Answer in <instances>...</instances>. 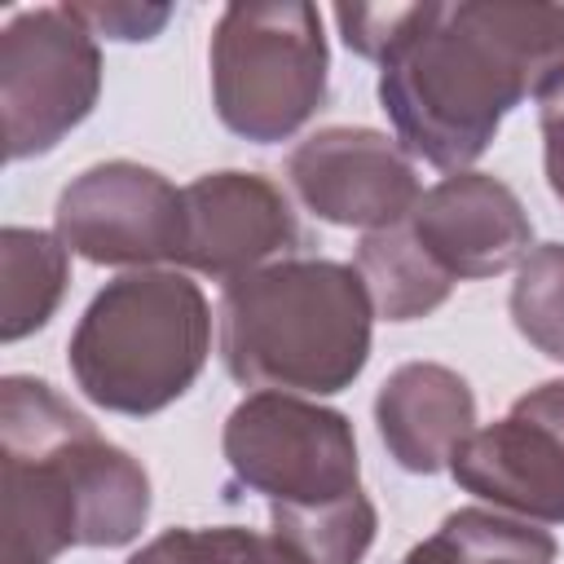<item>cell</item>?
Returning <instances> with one entry per match:
<instances>
[{
  "label": "cell",
  "mask_w": 564,
  "mask_h": 564,
  "mask_svg": "<svg viewBox=\"0 0 564 564\" xmlns=\"http://www.w3.org/2000/svg\"><path fill=\"white\" fill-rule=\"evenodd\" d=\"M564 62V4H432L379 62L397 141L432 167L467 172L511 106Z\"/></svg>",
  "instance_id": "1"
},
{
  "label": "cell",
  "mask_w": 564,
  "mask_h": 564,
  "mask_svg": "<svg viewBox=\"0 0 564 564\" xmlns=\"http://www.w3.org/2000/svg\"><path fill=\"white\" fill-rule=\"evenodd\" d=\"M150 516L145 467L44 379L0 383V564H53L70 546H128Z\"/></svg>",
  "instance_id": "2"
},
{
  "label": "cell",
  "mask_w": 564,
  "mask_h": 564,
  "mask_svg": "<svg viewBox=\"0 0 564 564\" xmlns=\"http://www.w3.org/2000/svg\"><path fill=\"white\" fill-rule=\"evenodd\" d=\"M375 304L352 264L278 260L220 295V361L260 392H339L370 357Z\"/></svg>",
  "instance_id": "3"
},
{
  "label": "cell",
  "mask_w": 564,
  "mask_h": 564,
  "mask_svg": "<svg viewBox=\"0 0 564 564\" xmlns=\"http://www.w3.org/2000/svg\"><path fill=\"white\" fill-rule=\"evenodd\" d=\"M212 348V308L185 273L137 269L106 282L70 335V375L115 414H159L198 379Z\"/></svg>",
  "instance_id": "4"
},
{
  "label": "cell",
  "mask_w": 564,
  "mask_h": 564,
  "mask_svg": "<svg viewBox=\"0 0 564 564\" xmlns=\"http://www.w3.org/2000/svg\"><path fill=\"white\" fill-rule=\"evenodd\" d=\"M326 66L313 4H229L212 31V106L247 141H286L322 106Z\"/></svg>",
  "instance_id": "5"
},
{
  "label": "cell",
  "mask_w": 564,
  "mask_h": 564,
  "mask_svg": "<svg viewBox=\"0 0 564 564\" xmlns=\"http://www.w3.org/2000/svg\"><path fill=\"white\" fill-rule=\"evenodd\" d=\"M220 445L234 480L269 502L322 507L357 494L361 480L352 423L291 392H251L238 401Z\"/></svg>",
  "instance_id": "6"
},
{
  "label": "cell",
  "mask_w": 564,
  "mask_h": 564,
  "mask_svg": "<svg viewBox=\"0 0 564 564\" xmlns=\"http://www.w3.org/2000/svg\"><path fill=\"white\" fill-rule=\"evenodd\" d=\"M101 93V48L70 4L22 9L0 31L4 159L48 154L79 128Z\"/></svg>",
  "instance_id": "7"
},
{
  "label": "cell",
  "mask_w": 564,
  "mask_h": 564,
  "mask_svg": "<svg viewBox=\"0 0 564 564\" xmlns=\"http://www.w3.org/2000/svg\"><path fill=\"white\" fill-rule=\"evenodd\" d=\"M57 238L93 264L150 269L181 260L185 194L154 167L110 159L79 172L57 198Z\"/></svg>",
  "instance_id": "8"
},
{
  "label": "cell",
  "mask_w": 564,
  "mask_h": 564,
  "mask_svg": "<svg viewBox=\"0 0 564 564\" xmlns=\"http://www.w3.org/2000/svg\"><path fill=\"white\" fill-rule=\"evenodd\" d=\"M454 480L520 516L564 520V379H546L524 392L498 423L476 427L449 458Z\"/></svg>",
  "instance_id": "9"
},
{
  "label": "cell",
  "mask_w": 564,
  "mask_h": 564,
  "mask_svg": "<svg viewBox=\"0 0 564 564\" xmlns=\"http://www.w3.org/2000/svg\"><path fill=\"white\" fill-rule=\"evenodd\" d=\"M286 176L308 212L348 229H392L419 203V176L405 150L375 128H322L304 137Z\"/></svg>",
  "instance_id": "10"
},
{
  "label": "cell",
  "mask_w": 564,
  "mask_h": 564,
  "mask_svg": "<svg viewBox=\"0 0 564 564\" xmlns=\"http://www.w3.org/2000/svg\"><path fill=\"white\" fill-rule=\"evenodd\" d=\"M185 269L234 282L295 242V212L286 194L260 172H207L185 189Z\"/></svg>",
  "instance_id": "11"
},
{
  "label": "cell",
  "mask_w": 564,
  "mask_h": 564,
  "mask_svg": "<svg viewBox=\"0 0 564 564\" xmlns=\"http://www.w3.org/2000/svg\"><path fill=\"white\" fill-rule=\"evenodd\" d=\"M405 225L454 282L507 273L533 247L529 212L489 172H454L436 181L419 194Z\"/></svg>",
  "instance_id": "12"
},
{
  "label": "cell",
  "mask_w": 564,
  "mask_h": 564,
  "mask_svg": "<svg viewBox=\"0 0 564 564\" xmlns=\"http://www.w3.org/2000/svg\"><path fill=\"white\" fill-rule=\"evenodd\" d=\"M375 427L405 471L432 476L449 467L458 445L476 432V397L458 370L436 361H405L383 379L375 397Z\"/></svg>",
  "instance_id": "13"
},
{
  "label": "cell",
  "mask_w": 564,
  "mask_h": 564,
  "mask_svg": "<svg viewBox=\"0 0 564 564\" xmlns=\"http://www.w3.org/2000/svg\"><path fill=\"white\" fill-rule=\"evenodd\" d=\"M357 273L366 282L375 313L388 322L427 317L454 291V278L423 251L405 220L392 229H375L357 242Z\"/></svg>",
  "instance_id": "14"
},
{
  "label": "cell",
  "mask_w": 564,
  "mask_h": 564,
  "mask_svg": "<svg viewBox=\"0 0 564 564\" xmlns=\"http://www.w3.org/2000/svg\"><path fill=\"white\" fill-rule=\"evenodd\" d=\"M66 242L44 229L9 225L0 234V339L18 344L31 330H40L70 282Z\"/></svg>",
  "instance_id": "15"
},
{
  "label": "cell",
  "mask_w": 564,
  "mask_h": 564,
  "mask_svg": "<svg viewBox=\"0 0 564 564\" xmlns=\"http://www.w3.org/2000/svg\"><path fill=\"white\" fill-rule=\"evenodd\" d=\"M401 564H555V538L520 516L463 507Z\"/></svg>",
  "instance_id": "16"
},
{
  "label": "cell",
  "mask_w": 564,
  "mask_h": 564,
  "mask_svg": "<svg viewBox=\"0 0 564 564\" xmlns=\"http://www.w3.org/2000/svg\"><path fill=\"white\" fill-rule=\"evenodd\" d=\"M269 529H278L286 542H295L308 564H361V555L375 542L379 516H375L370 498L357 489V494H348L339 502H322V507L269 502Z\"/></svg>",
  "instance_id": "17"
},
{
  "label": "cell",
  "mask_w": 564,
  "mask_h": 564,
  "mask_svg": "<svg viewBox=\"0 0 564 564\" xmlns=\"http://www.w3.org/2000/svg\"><path fill=\"white\" fill-rule=\"evenodd\" d=\"M511 322L538 352L564 361V242L533 247L520 260L511 282Z\"/></svg>",
  "instance_id": "18"
},
{
  "label": "cell",
  "mask_w": 564,
  "mask_h": 564,
  "mask_svg": "<svg viewBox=\"0 0 564 564\" xmlns=\"http://www.w3.org/2000/svg\"><path fill=\"white\" fill-rule=\"evenodd\" d=\"M427 0L423 4H339L335 22L344 31V44L370 62H383L397 44L410 40V31L423 22Z\"/></svg>",
  "instance_id": "19"
},
{
  "label": "cell",
  "mask_w": 564,
  "mask_h": 564,
  "mask_svg": "<svg viewBox=\"0 0 564 564\" xmlns=\"http://www.w3.org/2000/svg\"><path fill=\"white\" fill-rule=\"evenodd\" d=\"M70 13L93 35H110V40H150L172 18L167 4H70Z\"/></svg>",
  "instance_id": "20"
},
{
  "label": "cell",
  "mask_w": 564,
  "mask_h": 564,
  "mask_svg": "<svg viewBox=\"0 0 564 564\" xmlns=\"http://www.w3.org/2000/svg\"><path fill=\"white\" fill-rule=\"evenodd\" d=\"M538 97V123H542V159H546V185L564 203V62L542 79Z\"/></svg>",
  "instance_id": "21"
},
{
  "label": "cell",
  "mask_w": 564,
  "mask_h": 564,
  "mask_svg": "<svg viewBox=\"0 0 564 564\" xmlns=\"http://www.w3.org/2000/svg\"><path fill=\"white\" fill-rule=\"evenodd\" d=\"M229 542H234V564H308L300 555V546L286 542L278 529L251 533V529H234L229 524Z\"/></svg>",
  "instance_id": "22"
}]
</instances>
